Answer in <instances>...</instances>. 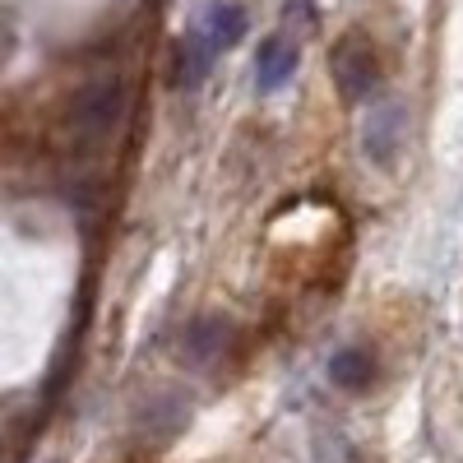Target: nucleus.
Segmentation results:
<instances>
[{"label":"nucleus","mask_w":463,"mask_h":463,"mask_svg":"<svg viewBox=\"0 0 463 463\" xmlns=\"http://www.w3.org/2000/svg\"><path fill=\"white\" fill-rule=\"evenodd\" d=\"M195 33L204 37L213 52H227V47H237L246 37V10L241 5H209L204 19L195 24Z\"/></svg>","instance_id":"39448f33"},{"label":"nucleus","mask_w":463,"mask_h":463,"mask_svg":"<svg viewBox=\"0 0 463 463\" xmlns=\"http://www.w3.org/2000/svg\"><path fill=\"white\" fill-rule=\"evenodd\" d=\"M329 70H334V84L347 102H375L380 61H375V47L366 43V37H357V33L338 37V47L329 56Z\"/></svg>","instance_id":"f257e3e1"},{"label":"nucleus","mask_w":463,"mask_h":463,"mask_svg":"<svg viewBox=\"0 0 463 463\" xmlns=\"http://www.w3.org/2000/svg\"><path fill=\"white\" fill-rule=\"evenodd\" d=\"M403 135H408V116H403V102L399 98H375L366 107V121H362V153L371 167H390L403 148Z\"/></svg>","instance_id":"7ed1b4c3"},{"label":"nucleus","mask_w":463,"mask_h":463,"mask_svg":"<svg viewBox=\"0 0 463 463\" xmlns=\"http://www.w3.org/2000/svg\"><path fill=\"white\" fill-rule=\"evenodd\" d=\"M297 56H301V47L292 43L288 33L264 37V43H260V56H255V84H260V93L283 89V84L292 80V70H297Z\"/></svg>","instance_id":"20e7f679"},{"label":"nucleus","mask_w":463,"mask_h":463,"mask_svg":"<svg viewBox=\"0 0 463 463\" xmlns=\"http://www.w3.org/2000/svg\"><path fill=\"white\" fill-rule=\"evenodd\" d=\"M213 56H218V52L204 43L195 28H190V33H185V43L176 47V80H172V84L185 89V93H195V89L204 84V74L213 70Z\"/></svg>","instance_id":"423d86ee"},{"label":"nucleus","mask_w":463,"mask_h":463,"mask_svg":"<svg viewBox=\"0 0 463 463\" xmlns=\"http://www.w3.org/2000/svg\"><path fill=\"white\" fill-rule=\"evenodd\" d=\"M371 375H375V362H371V353H362V347H343V353L329 362V380L338 384V390H347V394L366 390Z\"/></svg>","instance_id":"6e6552de"},{"label":"nucleus","mask_w":463,"mask_h":463,"mask_svg":"<svg viewBox=\"0 0 463 463\" xmlns=\"http://www.w3.org/2000/svg\"><path fill=\"white\" fill-rule=\"evenodd\" d=\"M222 347H227V325L222 320H195L185 334H181V357L190 362V366H209V362H218L222 357Z\"/></svg>","instance_id":"0eeeda50"},{"label":"nucleus","mask_w":463,"mask_h":463,"mask_svg":"<svg viewBox=\"0 0 463 463\" xmlns=\"http://www.w3.org/2000/svg\"><path fill=\"white\" fill-rule=\"evenodd\" d=\"M121 111H126L121 80H98V84H89L80 98H74L70 126H74V135H80L84 144H102L116 130V121H121Z\"/></svg>","instance_id":"f03ea898"}]
</instances>
